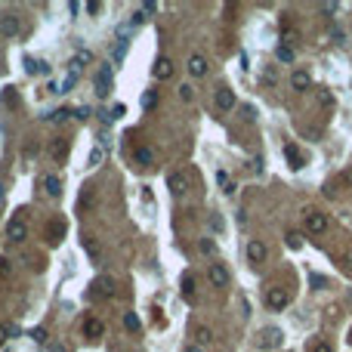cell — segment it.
<instances>
[{
	"mask_svg": "<svg viewBox=\"0 0 352 352\" xmlns=\"http://www.w3.org/2000/svg\"><path fill=\"white\" fill-rule=\"evenodd\" d=\"M90 62H93V56H90L87 49H80V53H78V56H74L71 62H68V74L62 78V83H59V93H68V90L74 87V83H78L80 71H83V65H90Z\"/></svg>",
	"mask_w": 352,
	"mask_h": 352,
	"instance_id": "6da1fadb",
	"label": "cell"
},
{
	"mask_svg": "<svg viewBox=\"0 0 352 352\" xmlns=\"http://www.w3.org/2000/svg\"><path fill=\"white\" fill-rule=\"evenodd\" d=\"M114 293V278H108V275H99V278L90 284L87 290V300H93V303H99V300H108Z\"/></svg>",
	"mask_w": 352,
	"mask_h": 352,
	"instance_id": "7a4b0ae2",
	"label": "cell"
},
{
	"mask_svg": "<svg viewBox=\"0 0 352 352\" xmlns=\"http://www.w3.org/2000/svg\"><path fill=\"white\" fill-rule=\"evenodd\" d=\"M112 83H114L112 65H99V68H96V74H93V87H96V96H108V93H112Z\"/></svg>",
	"mask_w": 352,
	"mask_h": 352,
	"instance_id": "3957f363",
	"label": "cell"
},
{
	"mask_svg": "<svg viewBox=\"0 0 352 352\" xmlns=\"http://www.w3.org/2000/svg\"><path fill=\"white\" fill-rule=\"evenodd\" d=\"M281 331L278 328H263V331H259V340H256V346L259 349H278L281 346Z\"/></svg>",
	"mask_w": 352,
	"mask_h": 352,
	"instance_id": "277c9868",
	"label": "cell"
},
{
	"mask_svg": "<svg viewBox=\"0 0 352 352\" xmlns=\"http://www.w3.org/2000/svg\"><path fill=\"white\" fill-rule=\"evenodd\" d=\"M306 232H312V235L328 232V216L321 210H306Z\"/></svg>",
	"mask_w": 352,
	"mask_h": 352,
	"instance_id": "5b68a950",
	"label": "cell"
},
{
	"mask_svg": "<svg viewBox=\"0 0 352 352\" xmlns=\"http://www.w3.org/2000/svg\"><path fill=\"white\" fill-rule=\"evenodd\" d=\"M65 232H68V223L65 220H49L47 223V241L49 244H59V241L65 238Z\"/></svg>",
	"mask_w": 352,
	"mask_h": 352,
	"instance_id": "8992f818",
	"label": "cell"
},
{
	"mask_svg": "<svg viewBox=\"0 0 352 352\" xmlns=\"http://www.w3.org/2000/svg\"><path fill=\"white\" fill-rule=\"evenodd\" d=\"M207 278H210L213 288H225V284H229V269H225L223 263H210V269H207Z\"/></svg>",
	"mask_w": 352,
	"mask_h": 352,
	"instance_id": "52a82bcc",
	"label": "cell"
},
{
	"mask_svg": "<svg viewBox=\"0 0 352 352\" xmlns=\"http://www.w3.org/2000/svg\"><path fill=\"white\" fill-rule=\"evenodd\" d=\"M6 238H10L13 244H19V241L28 238V225H25V220H10V225H6Z\"/></svg>",
	"mask_w": 352,
	"mask_h": 352,
	"instance_id": "ba28073f",
	"label": "cell"
},
{
	"mask_svg": "<svg viewBox=\"0 0 352 352\" xmlns=\"http://www.w3.org/2000/svg\"><path fill=\"white\" fill-rule=\"evenodd\" d=\"M0 31H3L6 37H16V34L22 31V22L16 19L13 13H3V16H0Z\"/></svg>",
	"mask_w": 352,
	"mask_h": 352,
	"instance_id": "9c48e42d",
	"label": "cell"
},
{
	"mask_svg": "<svg viewBox=\"0 0 352 352\" xmlns=\"http://www.w3.org/2000/svg\"><path fill=\"white\" fill-rule=\"evenodd\" d=\"M133 158H136V164H142V167H155L158 164V155H155L152 145H139L136 152H133Z\"/></svg>",
	"mask_w": 352,
	"mask_h": 352,
	"instance_id": "30bf717a",
	"label": "cell"
},
{
	"mask_svg": "<svg viewBox=\"0 0 352 352\" xmlns=\"http://www.w3.org/2000/svg\"><path fill=\"white\" fill-rule=\"evenodd\" d=\"M83 334H87L90 340H99L105 334V321L102 318H87V321H83Z\"/></svg>",
	"mask_w": 352,
	"mask_h": 352,
	"instance_id": "8fae6325",
	"label": "cell"
},
{
	"mask_svg": "<svg viewBox=\"0 0 352 352\" xmlns=\"http://www.w3.org/2000/svg\"><path fill=\"white\" fill-rule=\"evenodd\" d=\"M266 303H269L272 309H284V306H288V290L269 288V293H266Z\"/></svg>",
	"mask_w": 352,
	"mask_h": 352,
	"instance_id": "7c38bea8",
	"label": "cell"
},
{
	"mask_svg": "<svg viewBox=\"0 0 352 352\" xmlns=\"http://www.w3.org/2000/svg\"><path fill=\"white\" fill-rule=\"evenodd\" d=\"M284 158H288V161H290V167H293V170H300V167L306 164L303 152H300V148L293 145V142H288V145H284Z\"/></svg>",
	"mask_w": 352,
	"mask_h": 352,
	"instance_id": "4fadbf2b",
	"label": "cell"
},
{
	"mask_svg": "<svg viewBox=\"0 0 352 352\" xmlns=\"http://www.w3.org/2000/svg\"><path fill=\"white\" fill-rule=\"evenodd\" d=\"M312 87V78H309V71H293L290 74V90H297V93H303V90Z\"/></svg>",
	"mask_w": 352,
	"mask_h": 352,
	"instance_id": "5bb4252c",
	"label": "cell"
},
{
	"mask_svg": "<svg viewBox=\"0 0 352 352\" xmlns=\"http://www.w3.org/2000/svg\"><path fill=\"white\" fill-rule=\"evenodd\" d=\"M152 74H155L158 80H170V78H173V62H170V59H158L155 68H152Z\"/></svg>",
	"mask_w": 352,
	"mask_h": 352,
	"instance_id": "9a60e30c",
	"label": "cell"
},
{
	"mask_svg": "<svg viewBox=\"0 0 352 352\" xmlns=\"http://www.w3.org/2000/svg\"><path fill=\"white\" fill-rule=\"evenodd\" d=\"M40 182H44V189H47V195H49V198H59V195H62V179H59L56 173H47Z\"/></svg>",
	"mask_w": 352,
	"mask_h": 352,
	"instance_id": "2e32d148",
	"label": "cell"
},
{
	"mask_svg": "<svg viewBox=\"0 0 352 352\" xmlns=\"http://www.w3.org/2000/svg\"><path fill=\"white\" fill-rule=\"evenodd\" d=\"M167 189L179 198L182 192H186V176H182V173H170V176H167Z\"/></svg>",
	"mask_w": 352,
	"mask_h": 352,
	"instance_id": "e0dca14e",
	"label": "cell"
},
{
	"mask_svg": "<svg viewBox=\"0 0 352 352\" xmlns=\"http://www.w3.org/2000/svg\"><path fill=\"white\" fill-rule=\"evenodd\" d=\"M216 108H223V112H229V108H235V93L232 90H216Z\"/></svg>",
	"mask_w": 352,
	"mask_h": 352,
	"instance_id": "ac0fdd59",
	"label": "cell"
},
{
	"mask_svg": "<svg viewBox=\"0 0 352 352\" xmlns=\"http://www.w3.org/2000/svg\"><path fill=\"white\" fill-rule=\"evenodd\" d=\"M312 96H315V105L318 108H334V93H331V90L318 87V90H312Z\"/></svg>",
	"mask_w": 352,
	"mask_h": 352,
	"instance_id": "d6986e66",
	"label": "cell"
},
{
	"mask_svg": "<svg viewBox=\"0 0 352 352\" xmlns=\"http://www.w3.org/2000/svg\"><path fill=\"white\" fill-rule=\"evenodd\" d=\"M247 256H250V263H263V259H266V244H263V241H250V244H247Z\"/></svg>",
	"mask_w": 352,
	"mask_h": 352,
	"instance_id": "ffe728a7",
	"label": "cell"
},
{
	"mask_svg": "<svg viewBox=\"0 0 352 352\" xmlns=\"http://www.w3.org/2000/svg\"><path fill=\"white\" fill-rule=\"evenodd\" d=\"M189 74L204 78V74H207V59H204V56H192V59H189Z\"/></svg>",
	"mask_w": 352,
	"mask_h": 352,
	"instance_id": "44dd1931",
	"label": "cell"
},
{
	"mask_svg": "<svg viewBox=\"0 0 352 352\" xmlns=\"http://www.w3.org/2000/svg\"><path fill=\"white\" fill-rule=\"evenodd\" d=\"M83 250H87V256L93 259V263H102V247H99V241L83 238Z\"/></svg>",
	"mask_w": 352,
	"mask_h": 352,
	"instance_id": "7402d4cb",
	"label": "cell"
},
{
	"mask_svg": "<svg viewBox=\"0 0 352 352\" xmlns=\"http://www.w3.org/2000/svg\"><path fill=\"white\" fill-rule=\"evenodd\" d=\"M49 155H53L56 161H65V155H68V142H65V139H53V142H49Z\"/></svg>",
	"mask_w": 352,
	"mask_h": 352,
	"instance_id": "603a6c76",
	"label": "cell"
},
{
	"mask_svg": "<svg viewBox=\"0 0 352 352\" xmlns=\"http://www.w3.org/2000/svg\"><path fill=\"white\" fill-rule=\"evenodd\" d=\"M25 71L28 74H49V65L37 62V59H25Z\"/></svg>",
	"mask_w": 352,
	"mask_h": 352,
	"instance_id": "cb8c5ba5",
	"label": "cell"
},
{
	"mask_svg": "<svg viewBox=\"0 0 352 352\" xmlns=\"http://www.w3.org/2000/svg\"><path fill=\"white\" fill-rule=\"evenodd\" d=\"M195 340H198V346H210V343H213V334H210V328L198 324V328H195Z\"/></svg>",
	"mask_w": 352,
	"mask_h": 352,
	"instance_id": "d4e9b609",
	"label": "cell"
},
{
	"mask_svg": "<svg viewBox=\"0 0 352 352\" xmlns=\"http://www.w3.org/2000/svg\"><path fill=\"white\" fill-rule=\"evenodd\" d=\"M68 117H71V112H68V108H56V112H49V114L44 117V121H49V124H65Z\"/></svg>",
	"mask_w": 352,
	"mask_h": 352,
	"instance_id": "484cf974",
	"label": "cell"
},
{
	"mask_svg": "<svg viewBox=\"0 0 352 352\" xmlns=\"http://www.w3.org/2000/svg\"><path fill=\"white\" fill-rule=\"evenodd\" d=\"M102 158H105V148L102 145H93V148H90V155H87V164L90 167H99V164H102Z\"/></svg>",
	"mask_w": 352,
	"mask_h": 352,
	"instance_id": "4316f807",
	"label": "cell"
},
{
	"mask_svg": "<svg viewBox=\"0 0 352 352\" xmlns=\"http://www.w3.org/2000/svg\"><path fill=\"white\" fill-rule=\"evenodd\" d=\"M182 297H186L189 303H195V278H192V275L182 278Z\"/></svg>",
	"mask_w": 352,
	"mask_h": 352,
	"instance_id": "83f0119b",
	"label": "cell"
},
{
	"mask_svg": "<svg viewBox=\"0 0 352 352\" xmlns=\"http://www.w3.org/2000/svg\"><path fill=\"white\" fill-rule=\"evenodd\" d=\"M275 59H278V62H293V49L288 47V44H278V49H275Z\"/></svg>",
	"mask_w": 352,
	"mask_h": 352,
	"instance_id": "f1b7e54d",
	"label": "cell"
},
{
	"mask_svg": "<svg viewBox=\"0 0 352 352\" xmlns=\"http://www.w3.org/2000/svg\"><path fill=\"white\" fill-rule=\"evenodd\" d=\"M155 105H158V93H155V90H145V93H142V108L152 112Z\"/></svg>",
	"mask_w": 352,
	"mask_h": 352,
	"instance_id": "f546056e",
	"label": "cell"
},
{
	"mask_svg": "<svg viewBox=\"0 0 352 352\" xmlns=\"http://www.w3.org/2000/svg\"><path fill=\"white\" fill-rule=\"evenodd\" d=\"M288 247L290 250H300V247H303V235H300V232H288Z\"/></svg>",
	"mask_w": 352,
	"mask_h": 352,
	"instance_id": "4dcf8cb0",
	"label": "cell"
},
{
	"mask_svg": "<svg viewBox=\"0 0 352 352\" xmlns=\"http://www.w3.org/2000/svg\"><path fill=\"white\" fill-rule=\"evenodd\" d=\"M124 328H127L130 334H136L139 331V318L133 315V312H127V315H124Z\"/></svg>",
	"mask_w": 352,
	"mask_h": 352,
	"instance_id": "1f68e13d",
	"label": "cell"
},
{
	"mask_svg": "<svg viewBox=\"0 0 352 352\" xmlns=\"http://www.w3.org/2000/svg\"><path fill=\"white\" fill-rule=\"evenodd\" d=\"M216 179H220V186H223V192H225V195H232V192H235V186H232V179H229V176H225L223 170L216 173Z\"/></svg>",
	"mask_w": 352,
	"mask_h": 352,
	"instance_id": "d6a6232c",
	"label": "cell"
},
{
	"mask_svg": "<svg viewBox=\"0 0 352 352\" xmlns=\"http://www.w3.org/2000/svg\"><path fill=\"white\" fill-rule=\"evenodd\" d=\"M31 340H34V343H40V346H44V343L49 340V334H47L44 328H34V331H31Z\"/></svg>",
	"mask_w": 352,
	"mask_h": 352,
	"instance_id": "836d02e7",
	"label": "cell"
},
{
	"mask_svg": "<svg viewBox=\"0 0 352 352\" xmlns=\"http://www.w3.org/2000/svg\"><path fill=\"white\" fill-rule=\"evenodd\" d=\"M179 99H186V102H192V99H195V87H189V83H182V87H179Z\"/></svg>",
	"mask_w": 352,
	"mask_h": 352,
	"instance_id": "e575fe53",
	"label": "cell"
},
{
	"mask_svg": "<svg viewBox=\"0 0 352 352\" xmlns=\"http://www.w3.org/2000/svg\"><path fill=\"white\" fill-rule=\"evenodd\" d=\"M309 284H312V288H328V278H324V275H309Z\"/></svg>",
	"mask_w": 352,
	"mask_h": 352,
	"instance_id": "d590c367",
	"label": "cell"
},
{
	"mask_svg": "<svg viewBox=\"0 0 352 352\" xmlns=\"http://www.w3.org/2000/svg\"><path fill=\"white\" fill-rule=\"evenodd\" d=\"M198 247H201V254H207V256H210V254H213V250H216L210 238H201V244H198Z\"/></svg>",
	"mask_w": 352,
	"mask_h": 352,
	"instance_id": "8d00e7d4",
	"label": "cell"
},
{
	"mask_svg": "<svg viewBox=\"0 0 352 352\" xmlns=\"http://www.w3.org/2000/svg\"><path fill=\"white\" fill-rule=\"evenodd\" d=\"M13 272V266H10V259H0V278H6V275Z\"/></svg>",
	"mask_w": 352,
	"mask_h": 352,
	"instance_id": "74e56055",
	"label": "cell"
},
{
	"mask_svg": "<svg viewBox=\"0 0 352 352\" xmlns=\"http://www.w3.org/2000/svg\"><path fill=\"white\" fill-rule=\"evenodd\" d=\"M241 114H244V121L250 124V121H254V114H256V112H254V108H250V105H244V108H241Z\"/></svg>",
	"mask_w": 352,
	"mask_h": 352,
	"instance_id": "f35d334b",
	"label": "cell"
},
{
	"mask_svg": "<svg viewBox=\"0 0 352 352\" xmlns=\"http://www.w3.org/2000/svg\"><path fill=\"white\" fill-rule=\"evenodd\" d=\"M6 337H10V324H0V346L6 343Z\"/></svg>",
	"mask_w": 352,
	"mask_h": 352,
	"instance_id": "ab89813d",
	"label": "cell"
},
{
	"mask_svg": "<svg viewBox=\"0 0 352 352\" xmlns=\"http://www.w3.org/2000/svg\"><path fill=\"white\" fill-rule=\"evenodd\" d=\"M312 352H334V349L328 346V343H315V346H312Z\"/></svg>",
	"mask_w": 352,
	"mask_h": 352,
	"instance_id": "60d3db41",
	"label": "cell"
},
{
	"mask_svg": "<svg viewBox=\"0 0 352 352\" xmlns=\"http://www.w3.org/2000/svg\"><path fill=\"white\" fill-rule=\"evenodd\" d=\"M83 10H87V13H99V3H96V0H90V3H83Z\"/></svg>",
	"mask_w": 352,
	"mask_h": 352,
	"instance_id": "b9f144b4",
	"label": "cell"
},
{
	"mask_svg": "<svg viewBox=\"0 0 352 352\" xmlns=\"http://www.w3.org/2000/svg\"><path fill=\"white\" fill-rule=\"evenodd\" d=\"M124 112H127V108H124V105H121V102H117V105H114V108H112V117H121V114H124Z\"/></svg>",
	"mask_w": 352,
	"mask_h": 352,
	"instance_id": "7bdbcfd3",
	"label": "cell"
},
{
	"mask_svg": "<svg viewBox=\"0 0 352 352\" xmlns=\"http://www.w3.org/2000/svg\"><path fill=\"white\" fill-rule=\"evenodd\" d=\"M49 352H68V346H65V343H53V346H49Z\"/></svg>",
	"mask_w": 352,
	"mask_h": 352,
	"instance_id": "ee69618b",
	"label": "cell"
},
{
	"mask_svg": "<svg viewBox=\"0 0 352 352\" xmlns=\"http://www.w3.org/2000/svg\"><path fill=\"white\" fill-rule=\"evenodd\" d=\"M139 13H155V3H148V0H145V3L139 6Z\"/></svg>",
	"mask_w": 352,
	"mask_h": 352,
	"instance_id": "f6af8a7d",
	"label": "cell"
},
{
	"mask_svg": "<svg viewBox=\"0 0 352 352\" xmlns=\"http://www.w3.org/2000/svg\"><path fill=\"white\" fill-rule=\"evenodd\" d=\"M321 10H328V13H337V10H340V3H321Z\"/></svg>",
	"mask_w": 352,
	"mask_h": 352,
	"instance_id": "bcb514c9",
	"label": "cell"
},
{
	"mask_svg": "<svg viewBox=\"0 0 352 352\" xmlns=\"http://www.w3.org/2000/svg\"><path fill=\"white\" fill-rule=\"evenodd\" d=\"M74 117H80V121H87V117H90V108H78V114H74Z\"/></svg>",
	"mask_w": 352,
	"mask_h": 352,
	"instance_id": "7dc6e473",
	"label": "cell"
},
{
	"mask_svg": "<svg viewBox=\"0 0 352 352\" xmlns=\"http://www.w3.org/2000/svg\"><path fill=\"white\" fill-rule=\"evenodd\" d=\"M186 352H204V349H201V346H189Z\"/></svg>",
	"mask_w": 352,
	"mask_h": 352,
	"instance_id": "c3c4849f",
	"label": "cell"
},
{
	"mask_svg": "<svg viewBox=\"0 0 352 352\" xmlns=\"http://www.w3.org/2000/svg\"><path fill=\"white\" fill-rule=\"evenodd\" d=\"M346 300H349V306H352V288H349V293H346Z\"/></svg>",
	"mask_w": 352,
	"mask_h": 352,
	"instance_id": "681fc988",
	"label": "cell"
},
{
	"mask_svg": "<svg viewBox=\"0 0 352 352\" xmlns=\"http://www.w3.org/2000/svg\"><path fill=\"white\" fill-rule=\"evenodd\" d=\"M0 204H3V186H0Z\"/></svg>",
	"mask_w": 352,
	"mask_h": 352,
	"instance_id": "f907efd6",
	"label": "cell"
}]
</instances>
